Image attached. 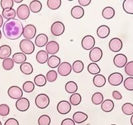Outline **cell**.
Returning <instances> with one entry per match:
<instances>
[{
	"mask_svg": "<svg viewBox=\"0 0 133 125\" xmlns=\"http://www.w3.org/2000/svg\"><path fill=\"white\" fill-rule=\"evenodd\" d=\"M62 4L61 0H48L47 5L51 10H57L59 9Z\"/></svg>",
	"mask_w": 133,
	"mask_h": 125,
	"instance_id": "74e56055",
	"label": "cell"
},
{
	"mask_svg": "<svg viewBox=\"0 0 133 125\" xmlns=\"http://www.w3.org/2000/svg\"><path fill=\"white\" fill-rule=\"evenodd\" d=\"M7 93L9 97L14 100H18L23 96V91L20 87L16 85H13L9 87Z\"/></svg>",
	"mask_w": 133,
	"mask_h": 125,
	"instance_id": "52a82bcc",
	"label": "cell"
},
{
	"mask_svg": "<svg viewBox=\"0 0 133 125\" xmlns=\"http://www.w3.org/2000/svg\"><path fill=\"white\" fill-rule=\"evenodd\" d=\"M35 87V85L33 82H31V81H27V82H25L23 84L22 89H23V91L25 92L30 93V92H32L34 91Z\"/></svg>",
	"mask_w": 133,
	"mask_h": 125,
	"instance_id": "f35d334b",
	"label": "cell"
},
{
	"mask_svg": "<svg viewBox=\"0 0 133 125\" xmlns=\"http://www.w3.org/2000/svg\"><path fill=\"white\" fill-rule=\"evenodd\" d=\"M71 109V105L66 100H61L58 103L57 106V111L61 115H66L70 113Z\"/></svg>",
	"mask_w": 133,
	"mask_h": 125,
	"instance_id": "8fae6325",
	"label": "cell"
},
{
	"mask_svg": "<svg viewBox=\"0 0 133 125\" xmlns=\"http://www.w3.org/2000/svg\"><path fill=\"white\" fill-rule=\"evenodd\" d=\"M101 107L102 110L104 112L109 113V112L112 111L114 108V103L112 100L110 99H107V100H103L101 104Z\"/></svg>",
	"mask_w": 133,
	"mask_h": 125,
	"instance_id": "7402d4cb",
	"label": "cell"
},
{
	"mask_svg": "<svg viewBox=\"0 0 133 125\" xmlns=\"http://www.w3.org/2000/svg\"><path fill=\"white\" fill-rule=\"evenodd\" d=\"M16 16V12L13 8L5 9V10H3L2 11V17L5 19H14V18H15Z\"/></svg>",
	"mask_w": 133,
	"mask_h": 125,
	"instance_id": "4dcf8cb0",
	"label": "cell"
},
{
	"mask_svg": "<svg viewBox=\"0 0 133 125\" xmlns=\"http://www.w3.org/2000/svg\"><path fill=\"white\" fill-rule=\"evenodd\" d=\"M107 80L105 77L102 74H97L93 78V83L96 87H102L106 83Z\"/></svg>",
	"mask_w": 133,
	"mask_h": 125,
	"instance_id": "603a6c76",
	"label": "cell"
},
{
	"mask_svg": "<svg viewBox=\"0 0 133 125\" xmlns=\"http://www.w3.org/2000/svg\"><path fill=\"white\" fill-rule=\"evenodd\" d=\"M49 59V54L45 50H40L36 55V59L40 64H44Z\"/></svg>",
	"mask_w": 133,
	"mask_h": 125,
	"instance_id": "cb8c5ba5",
	"label": "cell"
},
{
	"mask_svg": "<svg viewBox=\"0 0 133 125\" xmlns=\"http://www.w3.org/2000/svg\"><path fill=\"white\" fill-rule=\"evenodd\" d=\"M10 113V108L5 104H0V115L2 117H6Z\"/></svg>",
	"mask_w": 133,
	"mask_h": 125,
	"instance_id": "f6af8a7d",
	"label": "cell"
},
{
	"mask_svg": "<svg viewBox=\"0 0 133 125\" xmlns=\"http://www.w3.org/2000/svg\"><path fill=\"white\" fill-rule=\"evenodd\" d=\"M110 29L106 25L100 26L97 29V35L100 39H105L110 35Z\"/></svg>",
	"mask_w": 133,
	"mask_h": 125,
	"instance_id": "ffe728a7",
	"label": "cell"
},
{
	"mask_svg": "<svg viewBox=\"0 0 133 125\" xmlns=\"http://www.w3.org/2000/svg\"><path fill=\"white\" fill-rule=\"evenodd\" d=\"M96 40L94 37L92 35H86L83 38L81 41V46L85 50H91L94 48Z\"/></svg>",
	"mask_w": 133,
	"mask_h": 125,
	"instance_id": "8992f818",
	"label": "cell"
},
{
	"mask_svg": "<svg viewBox=\"0 0 133 125\" xmlns=\"http://www.w3.org/2000/svg\"><path fill=\"white\" fill-rule=\"evenodd\" d=\"M36 33V28L34 25L27 24L23 27V35L25 39L30 40L32 39L35 36Z\"/></svg>",
	"mask_w": 133,
	"mask_h": 125,
	"instance_id": "ba28073f",
	"label": "cell"
},
{
	"mask_svg": "<svg viewBox=\"0 0 133 125\" xmlns=\"http://www.w3.org/2000/svg\"><path fill=\"white\" fill-rule=\"evenodd\" d=\"M0 5L3 10L12 9L14 6V1L13 0H1Z\"/></svg>",
	"mask_w": 133,
	"mask_h": 125,
	"instance_id": "ee69618b",
	"label": "cell"
},
{
	"mask_svg": "<svg viewBox=\"0 0 133 125\" xmlns=\"http://www.w3.org/2000/svg\"><path fill=\"white\" fill-rule=\"evenodd\" d=\"M87 70L88 72L93 75H97L99 74L101 72V68H99V65L96 63H91L88 65L87 67Z\"/></svg>",
	"mask_w": 133,
	"mask_h": 125,
	"instance_id": "d6a6232c",
	"label": "cell"
},
{
	"mask_svg": "<svg viewBox=\"0 0 133 125\" xmlns=\"http://www.w3.org/2000/svg\"><path fill=\"white\" fill-rule=\"evenodd\" d=\"M61 125H75V122L71 118H66L62 121Z\"/></svg>",
	"mask_w": 133,
	"mask_h": 125,
	"instance_id": "681fc988",
	"label": "cell"
},
{
	"mask_svg": "<svg viewBox=\"0 0 133 125\" xmlns=\"http://www.w3.org/2000/svg\"><path fill=\"white\" fill-rule=\"evenodd\" d=\"M84 63L81 60L75 61L72 64V70L75 73H81L84 70Z\"/></svg>",
	"mask_w": 133,
	"mask_h": 125,
	"instance_id": "836d02e7",
	"label": "cell"
},
{
	"mask_svg": "<svg viewBox=\"0 0 133 125\" xmlns=\"http://www.w3.org/2000/svg\"><path fill=\"white\" fill-rule=\"evenodd\" d=\"M29 10L33 13H38L40 12L42 8V4L38 0H33L30 3Z\"/></svg>",
	"mask_w": 133,
	"mask_h": 125,
	"instance_id": "484cf974",
	"label": "cell"
},
{
	"mask_svg": "<svg viewBox=\"0 0 133 125\" xmlns=\"http://www.w3.org/2000/svg\"><path fill=\"white\" fill-rule=\"evenodd\" d=\"M65 90L68 93L74 94L77 91L78 86L77 84L74 81L68 82L65 85Z\"/></svg>",
	"mask_w": 133,
	"mask_h": 125,
	"instance_id": "f1b7e54d",
	"label": "cell"
},
{
	"mask_svg": "<svg viewBox=\"0 0 133 125\" xmlns=\"http://www.w3.org/2000/svg\"><path fill=\"white\" fill-rule=\"evenodd\" d=\"M109 48L113 52H119L123 48V42L119 38H112L109 41Z\"/></svg>",
	"mask_w": 133,
	"mask_h": 125,
	"instance_id": "4fadbf2b",
	"label": "cell"
},
{
	"mask_svg": "<svg viewBox=\"0 0 133 125\" xmlns=\"http://www.w3.org/2000/svg\"><path fill=\"white\" fill-rule=\"evenodd\" d=\"M113 62L116 67L123 68L127 63V57L123 53H118L114 56Z\"/></svg>",
	"mask_w": 133,
	"mask_h": 125,
	"instance_id": "9a60e30c",
	"label": "cell"
},
{
	"mask_svg": "<svg viewBox=\"0 0 133 125\" xmlns=\"http://www.w3.org/2000/svg\"><path fill=\"white\" fill-rule=\"evenodd\" d=\"M82 101V97L80 94L75 93L71 94L70 97V103L71 105H78L81 104Z\"/></svg>",
	"mask_w": 133,
	"mask_h": 125,
	"instance_id": "d590c367",
	"label": "cell"
},
{
	"mask_svg": "<svg viewBox=\"0 0 133 125\" xmlns=\"http://www.w3.org/2000/svg\"><path fill=\"white\" fill-rule=\"evenodd\" d=\"M131 124L133 125V115H132V116H131Z\"/></svg>",
	"mask_w": 133,
	"mask_h": 125,
	"instance_id": "11a10c76",
	"label": "cell"
},
{
	"mask_svg": "<svg viewBox=\"0 0 133 125\" xmlns=\"http://www.w3.org/2000/svg\"><path fill=\"white\" fill-rule=\"evenodd\" d=\"M65 31L64 24L62 22L57 21L55 22L51 26V32L53 35L58 36L62 35Z\"/></svg>",
	"mask_w": 133,
	"mask_h": 125,
	"instance_id": "5b68a950",
	"label": "cell"
},
{
	"mask_svg": "<svg viewBox=\"0 0 133 125\" xmlns=\"http://www.w3.org/2000/svg\"><path fill=\"white\" fill-rule=\"evenodd\" d=\"M122 111L126 115H133V104L131 103L127 102L122 105Z\"/></svg>",
	"mask_w": 133,
	"mask_h": 125,
	"instance_id": "60d3db41",
	"label": "cell"
},
{
	"mask_svg": "<svg viewBox=\"0 0 133 125\" xmlns=\"http://www.w3.org/2000/svg\"><path fill=\"white\" fill-rule=\"evenodd\" d=\"M123 9L127 14H133V0H125L123 3Z\"/></svg>",
	"mask_w": 133,
	"mask_h": 125,
	"instance_id": "e575fe53",
	"label": "cell"
},
{
	"mask_svg": "<svg viewBox=\"0 0 133 125\" xmlns=\"http://www.w3.org/2000/svg\"><path fill=\"white\" fill-rule=\"evenodd\" d=\"M2 66L4 70H10L14 68V63L12 59L10 58H6L3 60L2 63Z\"/></svg>",
	"mask_w": 133,
	"mask_h": 125,
	"instance_id": "ab89813d",
	"label": "cell"
},
{
	"mask_svg": "<svg viewBox=\"0 0 133 125\" xmlns=\"http://www.w3.org/2000/svg\"><path fill=\"white\" fill-rule=\"evenodd\" d=\"M19 69H20L21 72L25 75H30L33 72V67H32V65L30 63L27 62H25L21 64Z\"/></svg>",
	"mask_w": 133,
	"mask_h": 125,
	"instance_id": "83f0119b",
	"label": "cell"
},
{
	"mask_svg": "<svg viewBox=\"0 0 133 125\" xmlns=\"http://www.w3.org/2000/svg\"><path fill=\"white\" fill-rule=\"evenodd\" d=\"M34 83L38 87H44L46 85V78L43 74H38L34 78Z\"/></svg>",
	"mask_w": 133,
	"mask_h": 125,
	"instance_id": "1f68e13d",
	"label": "cell"
},
{
	"mask_svg": "<svg viewBox=\"0 0 133 125\" xmlns=\"http://www.w3.org/2000/svg\"><path fill=\"white\" fill-rule=\"evenodd\" d=\"M57 76H58V73L54 70H49L47 72L46 74V79L50 83L55 82L56 79H57Z\"/></svg>",
	"mask_w": 133,
	"mask_h": 125,
	"instance_id": "b9f144b4",
	"label": "cell"
},
{
	"mask_svg": "<svg viewBox=\"0 0 133 125\" xmlns=\"http://www.w3.org/2000/svg\"><path fill=\"white\" fill-rule=\"evenodd\" d=\"M78 3L81 5V7H86L90 4L91 0H79Z\"/></svg>",
	"mask_w": 133,
	"mask_h": 125,
	"instance_id": "816d5d0a",
	"label": "cell"
},
{
	"mask_svg": "<svg viewBox=\"0 0 133 125\" xmlns=\"http://www.w3.org/2000/svg\"><path fill=\"white\" fill-rule=\"evenodd\" d=\"M35 45L39 48L44 47L48 44V37L45 33H40L36 36L35 39Z\"/></svg>",
	"mask_w": 133,
	"mask_h": 125,
	"instance_id": "d6986e66",
	"label": "cell"
},
{
	"mask_svg": "<svg viewBox=\"0 0 133 125\" xmlns=\"http://www.w3.org/2000/svg\"><path fill=\"white\" fill-rule=\"evenodd\" d=\"M39 125H49L51 124V118L48 115H42L38 120Z\"/></svg>",
	"mask_w": 133,
	"mask_h": 125,
	"instance_id": "7bdbcfd3",
	"label": "cell"
},
{
	"mask_svg": "<svg viewBox=\"0 0 133 125\" xmlns=\"http://www.w3.org/2000/svg\"><path fill=\"white\" fill-rule=\"evenodd\" d=\"M19 49L25 55H30L35 52V46L31 40L24 39L19 42Z\"/></svg>",
	"mask_w": 133,
	"mask_h": 125,
	"instance_id": "7a4b0ae2",
	"label": "cell"
},
{
	"mask_svg": "<svg viewBox=\"0 0 133 125\" xmlns=\"http://www.w3.org/2000/svg\"><path fill=\"white\" fill-rule=\"evenodd\" d=\"M12 60L14 63L17 64H22L25 62L27 60V57L24 53L22 52H17L12 55Z\"/></svg>",
	"mask_w": 133,
	"mask_h": 125,
	"instance_id": "f546056e",
	"label": "cell"
},
{
	"mask_svg": "<svg viewBox=\"0 0 133 125\" xmlns=\"http://www.w3.org/2000/svg\"><path fill=\"white\" fill-rule=\"evenodd\" d=\"M110 125H116V124H110Z\"/></svg>",
	"mask_w": 133,
	"mask_h": 125,
	"instance_id": "680465c9",
	"label": "cell"
},
{
	"mask_svg": "<svg viewBox=\"0 0 133 125\" xmlns=\"http://www.w3.org/2000/svg\"><path fill=\"white\" fill-rule=\"evenodd\" d=\"M112 97L116 100H121L122 98V95L118 91H114L112 92Z\"/></svg>",
	"mask_w": 133,
	"mask_h": 125,
	"instance_id": "f907efd6",
	"label": "cell"
},
{
	"mask_svg": "<svg viewBox=\"0 0 133 125\" xmlns=\"http://www.w3.org/2000/svg\"><path fill=\"white\" fill-rule=\"evenodd\" d=\"M70 13H71V16L75 19H81L84 16V10L82 7L77 5V6H74L71 9Z\"/></svg>",
	"mask_w": 133,
	"mask_h": 125,
	"instance_id": "e0dca14e",
	"label": "cell"
},
{
	"mask_svg": "<svg viewBox=\"0 0 133 125\" xmlns=\"http://www.w3.org/2000/svg\"><path fill=\"white\" fill-rule=\"evenodd\" d=\"M102 16L105 19L110 20L115 16V10L112 7H106L102 11Z\"/></svg>",
	"mask_w": 133,
	"mask_h": 125,
	"instance_id": "d4e9b609",
	"label": "cell"
},
{
	"mask_svg": "<svg viewBox=\"0 0 133 125\" xmlns=\"http://www.w3.org/2000/svg\"><path fill=\"white\" fill-rule=\"evenodd\" d=\"M123 81V76L121 73H112L108 78V82L112 86H118L122 83Z\"/></svg>",
	"mask_w": 133,
	"mask_h": 125,
	"instance_id": "30bf717a",
	"label": "cell"
},
{
	"mask_svg": "<svg viewBox=\"0 0 133 125\" xmlns=\"http://www.w3.org/2000/svg\"><path fill=\"white\" fill-rule=\"evenodd\" d=\"M72 70L71 64L68 62H62L58 66L57 72L61 76H67L70 75Z\"/></svg>",
	"mask_w": 133,
	"mask_h": 125,
	"instance_id": "7c38bea8",
	"label": "cell"
},
{
	"mask_svg": "<svg viewBox=\"0 0 133 125\" xmlns=\"http://www.w3.org/2000/svg\"><path fill=\"white\" fill-rule=\"evenodd\" d=\"M14 3H22L23 1V0H13Z\"/></svg>",
	"mask_w": 133,
	"mask_h": 125,
	"instance_id": "db71d44e",
	"label": "cell"
},
{
	"mask_svg": "<svg viewBox=\"0 0 133 125\" xmlns=\"http://www.w3.org/2000/svg\"><path fill=\"white\" fill-rule=\"evenodd\" d=\"M59 48L58 43L56 41L51 40V41L48 42V44L45 45V52L48 54L54 55L55 54L58 53V52L59 51Z\"/></svg>",
	"mask_w": 133,
	"mask_h": 125,
	"instance_id": "2e32d148",
	"label": "cell"
},
{
	"mask_svg": "<svg viewBox=\"0 0 133 125\" xmlns=\"http://www.w3.org/2000/svg\"><path fill=\"white\" fill-rule=\"evenodd\" d=\"M12 53L11 48L9 45L4 44L0 46V59H5L9 58Z\"/></svg>",
	"mask_w": 133,
	"mask_h": 125,
	"instance_id": "44dd1931",
	"label": "cell"
},
{
	"mask_svg": "<svg viewBox=\"0 0 133 125\" xmlns=\"http://www.w3.org/2000/svg\"><path fill=\"white\" fill-rule=\"evenodd\" d=\"M88 118V115L82 111H77L73 115V121L77 124H81L85 122Z\"/></svg>",
	"mask_w": 133,
	"mask_h": 125,
	"instance_id": "ac0fdd59",
	"label": "cell"
},
{
	"mask_svg": "<svg viewBox=\"0 0 133 125\" xmlns=\"http://www.w3.org/2000/svg\"><path fill=\"white\" fill-rule=\"evenodd\" d=\"M89 57L92 63L99 62L103 57L102 49L99 47H94L90 51Z\"/></svg>",
	"mask_w": 133,
	"mask_h": 125,
	"instance_id": "9c48e42d",
	"label": "cell"
},
{
	"mask_svg": "<svg viewBox=\"0 0 133 125\" xmlns=\"http://www.w3.org/2000/svg\"><path fill=\"white\" fill-rule=\"evenodd\" d=\"M50 100L49 96L45 94H39L35 98V104L40 109H45L48 107Z\"/></svg>",
	"mask_w": 133,
	"mask_h": 125,
	"instance_id": "3957f363",
	"label": "cell"
},
{
	"mask_svg": "<svg viewBox=\"0 0 133 125\" xmlns=\"http://www.w3.org/2000/svg\"><path fill=\"white\" fill-rule=\"evenodd\" d=\"M0 125H2V123H1V121H0Z\"/></svg>",
	"mask_w": 133,
	"mask_h": 125,
	"instance_id": "6f0895ef",
	"label": "cell"
},
{
	"mask_svg": "<svg viewBox=\"0 0 133 125\" xmlns=\"http://www.w3.org/2000/svg\"><path fill=\"white\" fill-rule=\"evenodd\" d=\"M4 125H19V122L16 118H9L5 121Z\"/></svg>",
	"mask_w": 133,
	"mask_h": 125,
	"instance_id": "c3c4849f",
	"label": "cell"
},
{
	"mask_svg": "<svg viewBox=\"0 0 133 125\" xmlns=\"http://www.w3.org/2000/svg\"><path fill=\"white\" fill-rule=\"evenodd\" d=\"M23 26L19 20H7L3 26V32L4 35L9 40H17L23 35Z\"/></svg>",
	"mask_w": 133,
	"mask_h": 125,
	"instance_id": "6da1fadb",
	"label": "cell"
},
{
	"mask_svg": "<svg viewBox=\"0 0 133 125\" xmlns=\"http://www.w3.org/2000/svg\"><path fill=\"white\" fill-rule=\"evenodd\" d=\"M3 18L0 14V27H1V26H3Z\"/></svg>",
	"mask_w": 133,
	"mask_h": 125,
	"instance_id": "f5cc1de1",
	"label": "cell"
},
{
	"mask_svg": "<svg viewBox=\"0 0 133 125\" xmlns=\"http://www.w3.org/2000/svg\"><path fill=\"white\" fill-rule=\"evenodd\" d=\"M123 85L125 88L128 91H133V78L129 77L126 78L123 82Z\"/></svg>",
	"mask_w": 133,
	"mask_h": 125,
	"instance_id": "bcb514c9",
	"label": "cell"
},
{
	"mask_svg": "<svg viewBox=\"0 0 133 125\" xmlns=\"http://www.w3.org/2000/svg\"><path fill=\"white\" fill-rule=\"evenodd\" d=\"M30 107V102L28 99L26 98H21L17 100L16 102V108L18 111L22 112L26 111L28 110Z\"/></svg>",
	"mask_w": 133,
	"mask_h": 125,
	"instance_id": "5bb4252c",
	"label": "cell"
},
{
	"mask_svg": "<svg viewBox=\"0 0 133 125\" xmlns=\"http://www.w3.org/2000/svg\"><path fill=\"white\" fill-rule=\"evenodd\" d=\"M16 12L17 16L22 20H25L30 16L29 8L26 4H22L19 5Z\"/></svg>",
	"mask_w": 133,
	"mask_h": 125,
	"instance_id": "277c9868",
	"label": "cell"
},
{
	"mask_svg": "<svg viewBox=\"0 0 133 125\" xmlns=\"http://www.w3.org/2000/svg\"><path fill=\"white\" fill-rule=\"evenodd\" d=\"M48 65L51 68H58L60 64L61 63V60L60 57H57L56 55H51L49 57L48 60Z\"/></svg>",
	"mask_w": 133,
	"mask_h": 125,
	"instance_id": "4316f807",
	"label": "cell"
},
{
	"mask_svg": "<svg viewBox=\"0 0 133 125\" xmlns=\"http://www.w3.org/2000/svg\"><path fill=\"white\" fill-rule=\"evenodd\" d=\"M1 36H2V34H1V31L0 30V39H1Z\"/></svg>",
	"mask_w": 133,
	"mask_h": 125,
	"instance_id": "9f6ffc18",
	"label": "cell"
},
{
	"mask_svg": "<svg viewBox=\"0 0 133 125\" xmlns=\"http://www.w3.org/2000/svg\"><path fill=\"white\" fill-rule=\"evenodd\" d=\"M104 96L102 93L99 92H96L93 94L92 96V102L95 105H99L103 102Z\"/></svg>",
	"mask_w": 133,
	"mask_h": 125,
	"instance_id": "8d00e7d4",
	"label": "cell"
},
{
	"mask_svg": "<svg viewBox=\"0 0 133 125\" xmlns=\"http://www.w3.org/2000/svg\"><path fill=\"white\" fill-rule=\"evenodd\" d=\"M125 72L128 76L133 77V61L126 64L125 66Z\"/></svg>",
	"mask_w": 133,
	"mask_h": 125,
	"instance_id": "7dc6e473",
	"label": "cell"
}]
</instances>
